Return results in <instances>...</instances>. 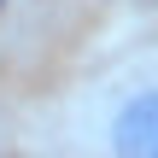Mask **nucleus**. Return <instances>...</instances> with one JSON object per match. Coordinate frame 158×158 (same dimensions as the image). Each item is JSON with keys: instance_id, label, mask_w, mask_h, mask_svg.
Wrapping results in <instances>:
<instances>
[{"instance_id": "1", "label": "nucleus", "mask_w": 158, "mask_h": 158, "mask_svg": "<svg viewBox=\"0 0 158 158\" xmlns=\"http://www.w3.org/2000/svg\"><path fill=\"white\" fill-rule=\"evenodd\" d=\"M106 152L111 158H158V88L141 82L135 94L117 100L106 117Z\"/></svg>"}, {"instance_id": "2", "label": "nucleus", "mask_w": 158, "mask_h": 158, "mask_svg": "<svg viewBox=\"0 0 158 158\" xmlns=\"http://www.w3.org/2000/svg\"><path fill=\"white\" fill-rule=\"evenodd\" d=\"M6 6H12V0H0V12H6Z\"/></svg>"}]
</instances>
